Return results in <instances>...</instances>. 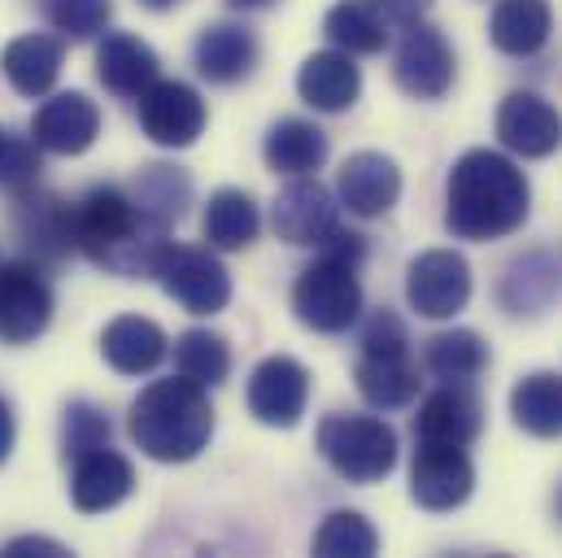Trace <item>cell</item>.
Listing matches in <instances>:
<instances>
[{
    "mask_svg": "<svg viewBox=\"0 0 562 558\" xmlns=\"http://www.w3.org/2000/svg\"><path fill=\"white\" fill-rule=\"evenodd\" d=\"M384 22H402V26H411V22H423V13L431 9V0H367Z\"/></svg>",
    "mask_w": 562,
    "mask_h": 558,
    "instance_id": "39",
    "label": "cell"
},
{
    "mask_svg": "<svg viewBox=\"0 0 562 558\" xmlns=\"http://www.w3.org/2000/svg\"><path fill=\"white\" fill-rule=\"evenodd\" d=\"M175 367H179V376L196 380L201 389H214L232 371V349H227L223 336H214L205 327H192L175 341Z\"/></svg>",
    "mask_w": 562,
    "mask_h": 558,
    "instance_id": "34",
    "label": "cell"
},
{
    "mask_svg": "<svg viewBox=\"0 0 562 558\" xmlns=\"http://www.w3.org/2000/svg\"><path fill=\"white\" fill-rule=\"evenodd\" d=\"M262 153H267V166L276 175H292V179L296 175H314L327 161V136L305 119H283L267 132Z\"/></svg>",
    "mask_w": 562,
    "mask_h": 558,
    "instance_id": "27",
    "label": "cell"
},
{
    "mask_svg": "<svg viewBox=\"0 0 562 558\" xmlns=\"http://www.w3.org/2000/svg\"><path fill=\"white\" fill-rule=\"evenodd\" d=\"M127 432L153 462H192L214 436V406L188 376L157 380L132 402Z\"/></svg>",
    "mask_w": 562,
    "mask_h": 558,
    "instance_id": "3",
    "label": "cell"
},
{
    "mask_svg": "<svg viewBox=\"0 0 562 558\" xmlns=\"http://www.w3.org/2000/svg\"><path fill=\"white\" fill-rule=\"evenodd\" d=\"M44 13L66 40H97L114 18V0H44Z\"/></svg>",
    "mask_w": 562,
    "mask_h": 558,
    "instance_id": "36",
    "label": "cell"
},
{
    "mask_svg": "<svg viewBox=\"0 0 562 558\" xmlns=\"http://www.w3.org/2000/svg\"><path fill=\"white\" fill-rule=\"evenodd\" d=\"M528 210L532 188L510 157L493 148H471L453 161L445 188V227L458 241H502L524 227Z\"/></svg>",
    "mask_w": 562,
    "mask_h": 558,
    "instance_id": "1",
    "label": "cell"
},
{
    "mask_svg": "<svg viewBox=\"0 0 562 558\" xmlns=\"http://www.w3.org/2000/svg\"><path fill=\"white\" fill-rule=\"evenodd\" d=\"M427 371L445 384H471L484 367H488V345L480 341V332L471 327H453V332H440L427 341V354H423Z\"/></svg>",
    "mask_w": 562,
    "mask_h": 558,
    "instance_id": "30",
    "label": "cell"
},
{
    "mask_svg": "<svg viewBox=\"0 0 562 558\" xmlns=\"http://www.w3.org/2000/svg\"><path fill=\"white\" fill-rule=\"evenodd\" d=\"M232 4H245V9H258V4H267V0H232Z\"/></svg>",
    "mask_w": 562,
    "mask_h": 558,
    "instance_id": "43",
    "label": "cell"
},
{
    "mask_svg": "<svg viewBox=\"0 0 562 558\" xmlns=\"http://www.w3.org/2000/svg\"><path fill=\"white\" fill-rule=\"evenodd\" d=\"M323 31H327V40L340 53H380L384 40H389L384 18L367 0H340V4H331L327 18H323Z\"/></svg>",
    "mask_w": 562,
    "mask_h": 558,
    "instance_id": "33",
    "label": "cell"
},
{
    "mask_svg": "<svg viewBox=\"0 0 562 558\" xmlns=\"http://www.w3.org/2000/svg\"><path fill=\"white\" fill-rule=\"evenodd\" d=\"M411 345L406 336V323L393 314V310H375L362 327V354H375V358H402Z\"/></svg>",
    "mask_w": 562,
    "mask_h": 558,
    "instance_id": "37",
    "label": "cell"
},
{
    "mask_svg": "<svg viewBox=\"0 0 562 558\" xmlns=\"http://www.w3.org/2000/svg\"><path fill=\"white\" fill-rule=\"evenodd\" d=\"M157 279L166 288V297L179 301L188 314H218L232 301V276L210 249L170 241V249L157 263Z\"/></svg>",
    "mask_w": 562,
    "mask_h": 558,
    "instance_id": "6",
    "label": "cell"
},
{
    "mask_svg": "<svg viewBox=\"0 0 562 558\" xmlns=\"http://www.w3.org/2000/svg\"><path fill=\"white\" fill-rule=\"evenodd\" d=\"M166 332L140 314H123L101 332V354L119 376H148L166 358Z\"/></svg>",
    "mask_w": 562,
    "mask_h": 558,
    "instance_id": "21",
    "label": "cell"
},
{
    "mask_svg": "<svg viewBox=\"0 0 562 558\" xmlns=\"http://www.w3.org/2000/svg\"><path fill=\"white\" fill-rule=\"evenodd\" d=\"M559 292V267L546 254L519 258L502 279V305L510 314H541Z\"/></svg>",
    "mask_w": 562,
    "mask_h": 558,
    "instance_id": "32",
    "label": "cell"
},
{
    "mask_svg": "<svg viewBox=\"0 0 562 558\" xmlns=\"http://www.w3.org/2000/svg\"><path fill=\"white\" fill-rule=\"evenodd\" d=\"M140 127L161 148H188L205 132V101L179 79H157L140 92Z\"/></svg>",
    "mask_w": 562,
    "mask_h": 558,
    "instance_id": "8",
    "label": "cell"
},
{
    "mask_svg": "<svg viewBox=\"0 0 562 558\" xmlns=\"http://www.w3.org/2000/svg\"><path fill=\"white\" fill-rule=\"evenodd\" d=\"M4 558H22V555H48V558H57V555H70L61 542H48V537H18V542H9L4 550H0Z\"/></svg>",
    "mask_w": 562,
    "mask_h": 558,
    "instance_id": "40",
    "label": "cell"
},
{
    "mask_svg": "<svg viewBox=\"0 0 562 558\" xmlns=\"http://www.w3.org/2000/svg\"><path fill=\"white\" fill-rule=\"evenodd\" d=\"M497 140L519 157H550L562 144V119L537 92H510L497 110Z\"/></svg>",
    "mask_w": 562,
    "mask_h": 558,
    "instance_id": "18",
    "label": "cell"
},
{
    "mask_svg": "<svg viewBox=\"0 0 562 558\" xmlns=\"http://www.w3.org/2000/svg\"><path fill=\"white\" fill-rule=\"evenodd\" d=\"M53 319V288L35 263H0V341L31 345Z\"/></svg>",
    "mask_w": 562,
    "mask_h": 558,
    "instance_id": "7",
    "label": "cell"
},
{
    "mask_svg": "<svg viewBox=\"0 0 562 558\" xmlns=\"http://www.w3.org/2000/svg\"><path fill=\"white\" fill-rule=\"evenodd\" d=\"M97 445H110V418L101 415L97 406H70L66 411V454H83V449H97Z\"/></svg>",
    "mask_w": 562,
    "mask_h": 558,
    "instance_id": "38",
    "label": "cell"
},
{
    "mask_svg": "<svg viewBox=\"0 0 562 558\" xmlns=\"http://www.w3.org/2000/svg\"><path fill=\"white\" fill-rule=\"evenodd\" d=\"M358 393L380 406V411H402L419 398V371L411 367V358H375V354H362L358 362Z\"/></svg>",
    "mask_w": 562,
    "mask_h": 558,
    "instance_id": "29",
    "label": "cell"
},
{
    "mask_svg": "<svg viewBox=\"0 0 562 558\" xmlns=\"http://www.w3.org/2000/svg\"><path fill=\"white\" fill-rule=\"evenodd\" d=\"M132 489H136V471L110 445H97V449L75 454V476H70V502H75V511L105 515L119 502H127Z\"/></svg>",
    "mask_w": 562,
    "mask_h": 558,
    "instance_id": "14",
    "label": "cell"
},
{
    "mask_svg": "<svg viewBox=\"0 0 562 558\" xmlns=\"http://www.w3.org/2000/svg\"><path fill=\"white\" fill-rule=\"evenodd\" d=\"M13 232H18V241H22L35 258H44V263H57V258H66V254L75 249L70 205L57 201V197H48V192H35V183L18 192Z\"/></svg>",
    "mask_w": 562,
    "mask_h": 558,
    "instance_id": "17",
    "label": "cell"
},
{
    "mask_svg": "<svg viewBox=\"0 0 562 558\" xmlns=\"http://www.w3.org/2000/svg\"><path fill=\"white\" fill-rule=\"evenodd\" d=\"M205 241L214 245V249H223V254H240V249H249L254 241H258V232H262V214H258V205H254V197L249 192H240V188H223V192H214L210 197V205H205Z\"/></svg>",
    "mask_w": 562,
    "mask_h": 558,
    "instance_id": "26",
    "label": "cell"
},
{
    "mask_svg": "<svg viewBox=\"0 0 562 558\" xmlns=\"http://www.w3.org/2000/svg\"><path fill=\"white\" fill-rule=\"evenodd\" d=\"M70 227H75V249H83L97 267L114 276H157V263L170 249L166 227L140 214L132 192L114 183L92 188L70 210Z\"/></svg>",
    "mask_w": 562,
    "mask_h": 558,
    "instance_id": "2",
    "label": "cell"
},
{
    "mask_svg": "<svg viewBox=\"0 0 562 558\" xmlns=\"http://www.w3.org/2000/svg\"><path fill=\"white\" fill-rule=\"evenodd\" d=\"M510 415L528 436H541V440L562 436V376L554 371L524 376L510 393Z\"/></svg>",
    "mask_w": 562,
    "mask_h": 558,
    "instance_id": "28",
    "label": "cell"
},
{
    "mask_svg": "<svg viewBox=\"0 0 562 558\" xmlns=\"http://www.w3.org/2000/svg\"><path fill=\"white\" fill-rule=\"evenodd\" d=\"M9 449H13V411H9V402L0 398V462L9 458Z\"/></svg>",
    "mask_w": 562,
    "mask_h": 558,
    "instance_id": "41",
    "label": "cell"
},
{
    "mask_svg": "<svg viewBox=\"0 0 562 558\" xmlns=\"http://www.w3.org/2000/svg\"><path fill=\"white\" fill-rule=\"evenodd\" d=\"M157 53L144 44L140 35H105L97 48V75L114 97H140L148 83H157Z\"/></svg>",
    "mask_w": 562,
    "mask_h": 558,
    "instance_id": "23",
    "label": "cell"
},
{
    "mask_svg": "<svg viewBox=\"0 0 562 558\" xmlns=\"http://www.w3.org/2000/svg\"><path fill=\"white\" fill-rule=\"evenodd\" d=\"M406 297L423 319H453L471 301V267L453 249H427L406 267Z\"/></svg>",
    "mask_w": 562,
    "mask_h": 558,
    "instance_id": "9",
    "label": "cell"
},
{
    "mask_svg": "<svg viewBox=\"0 0 562 558\" xmlns=\"http://www.w3.org/2000/svg\"><path fill=\"white\" fill-rule=\"evenodd\" d=\"M4 140H9V132H4V127H0V153H4Z\"/></svg>",
    "mask_w": 562,
    "mask_h": 558,
    "instance_id": "44",
    "label": "cell"
},
{
    "mask_svg": "<svg viewBox=\"0 0 562 558\" xmlns=\"http://www.w3.org/2000/svg\"><path fill=\"white\" fill-rule=\"evenodd\" d=\"M336 192H340V201H345L349 214H358V219H380V214H389V210L397 205V197H402V170H397V161L384 157V153H353V157L340 166V175H336Z\"/></svg>",
    "mask_w": 562,
    "mask_h": 558,
    "instance_id": "16",
    "label": "cell"
},
{
    "mask_svg": "<svg viewBox=\"0 0 562 558\" xmlns=\"http://www.w3.org/2000/svg\"><path fill=\"white\" fill-rule=\"evenodd\" d=\"M554 31V13L550 0H502L493 9L488 22V40L506 53V57H532L550 44Z\"/></svg>",
    "mask_w": 562,
    "mask_h": 558,
    "instance_id": "24",
    "label": "cell"
},
{
    "mask_svg": "<svg viewBox=\"0 0 562 558\" xmlns=\"http://www.w3.org/2000/svg\"><path fill=\"white\" fill-rule=\"evenodd\" d=\"M296 92L310 110L318 114H340L358 101L362 92V70L353 66V53L327 48V53H310L296 70Z\"/></svg>",
    "mask_w": 562,
    "mask_h": 558,
    "instance_id": "19",
    "label": "cell"
},
{
    "mask_svg": "<svg viewBox=\"0 0 562 558\" xmlns=\"http://www.w3.org/2000/svg\"><path fill=\"white\" fill-rule=\"evenodd\" d=\"M480 402L462 389V384H445L436 393H427L415 415V440L423 445H458L467 449L480 436Z\"/></svg>",
    "mask_w": 562,
    "mask_h": 558,
    "instance_id": "20",
    "label": "cell"
},
{
    "mask_svg": "<svg viewBox=\"0 0 562 558\" xmlns=\"http://www.w3.org/2000/svg\"><path fill=\"white\" fill-rule=\"evenodd\" d=\"M318 454L349 484H375L397 467V432L375 415H327L318 423Z\"/></svg>",
    "mask_w": 562,
    "mask_h": 558,
    "instance_id": "4",
    "label": "cell"
},
{
    "mask_svg": "<svg viewBox=\"0 0 562 558\" xmlns=\"http://www.w3.org/2000/svg\"><path fill=\"white\" fill-rule=\"evenodd\" d=\"M144 9H170V4H179V0H140Z\"/></svg>",
    "mask_w": 562,
    "mask_h": 558,
    "instance_id": "42",
    "label": "cell"
},
{
    "mask_svg": "<svg viewBox=\"0 0 562 558\" xmlns=\"http://www.w3.org/2000/svg\"><path fill=\"white\" fill-rule=\"evenodd\" d=\"M276 236L288 245H323L336 232V201L318 179L296 175L271 205Z\"/></svg>",
    "mask_w": 562,
    "mask_h": 558,
    "instance_id": "15",
    "label": "cell"
},
{
    "mask_svg": "<svg viewBox=\"0 0 562 558\" xmlns=\"http://www.w3.org/2000/svg\"><path fill=\"white\" fill-rule=\"evenodd\" d=\"M254 66H258V40L245 26L218 22V26L201 31V40H196V70L210 83H240Z\"/></svg>",
    "mask_w": 562,
    "mask_h": 558,
    "instance_id": "25",
    "label": "cell"
},
{
    "mask_svg": "<svg viewBox=\"0 0 562 558\" xmlns=\"http://www.w3.org/2000/svg\"><path fill=\"white\" fill-rule=\"evenodd\" d=\"M305 402H310V371L288 354L267 358L249 380V411L267 427H296L305 415Z\"/></svg>",
    "mask_w": 562,
    "mask_h": 558,
    "instance_id": "11",
    "label": "cell"
},
{
    "mask_svg": "<svg viewBox=\"0 0 562 558\" xmlns=\"http://www.w3.org/2000/svg\"><path fill=\"white\" fill-rule=\"evenodd\" d=\"M101 132V110L92 97L83 92H57L53 101H44L31 119V140L35 148L44 153H61V157H75V153H88L97 144Z\"/></svg>",
    "mask_w": 562,
    "mask_h": 558,
    "instance_id": "12",
    "label": "cell"
},
{
    "mask_svg": "<svg viewBox=\"0 0 562 558\" xmlns=\"http://www.w3.org/2000/svg\"><path fill=\"white\" fill-rule=\"evenodd\" d=\"M0 70L22 97H44L61 75V40L57 35H18L0 53Z\"/></svg>",
    "mask_w": 562,
    "mask_h": 558,
    "instance_id": "22",
    "label": "cell"
},
{
    "mask_svg": "<svg viewBox=\"0 0 562 558\" xmlns=\"http://www.w3.org/2000/svg\"><path fill=\"white\" fill-rule=\"evenodd\" d=\"M380 550V533L358 511H331L314 533L318 558H371Z\"/></svg>",
    "mask_w": 562,
    "mask_h": 558,
    "instance_id": "35",
    "label": "cell"
},
{
    "mask_svg": "<svg viewBox=\"0 0 562 558\" xmlns=\"http://www.w3.org/2000/svg\"><path fill=\"white\" fill-rule=\"evenodd\" d=\"M132 201L153 223L170 227L175 219H183V210L192 201V179L179 166H144L136 188H132Z\"/></svg>",
    "mask_w": 562,
    "mask_h": 558,
    "instance_id": "31",
    "label": "cell"
},
{
    "mask_svg": "<svg viewBox=\"0 0 562 558\" xmlns=\"http://www.w3.org/2000/svg\"><path fill=\"white\" fill-rule=\"evenodd\" d=\"M292 310L310 332H345L362 314V288H358V263L318 254L314 267H305L292 288Z\"/></svg>",
    "mask_w": 562,
    "mask_h": 558,
    "instance_id": "5",
    "label": "cell"
},
{
    "mask_svg": "<svg viewBox=\"0 0 562 558\" xmlns=\"http://www.w3.org/2000/svg\"><path fill=\"white\" fill-rule=\"evenodd\" d=\"M402 92L419 97V101H436L449 92L453 83V48L445 44V35L427 22H411L402 48H397V66H393Z\"/></svg>",
    "mask_w": 562,
    "mask_h": 558,
    "instance_id": "13",
    "label": "cell"
},
{
    "mask_svg": "<svg viewBox=\"0 0 562 558\" xmlns=\"http://www.w3.org/2000/svg\"><path fill=\"white\" fill-rule=\"evenodd\" d=\"M475 489V467L467 449L458 445H423L415 440V462H411V498L423 511H453L471 498Z\"/></svg>",
    "mask_w": 562,
    "mask_h": 558,
    "instance_id": "10",
    "label": "cell"
}]
</instances>
